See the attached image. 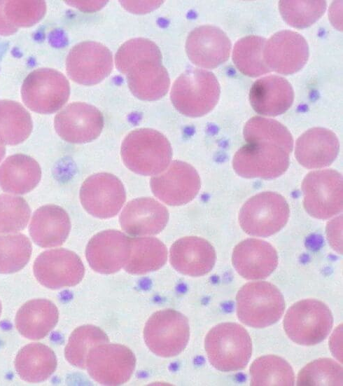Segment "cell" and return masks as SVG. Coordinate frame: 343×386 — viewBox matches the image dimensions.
Here are the masks:
<instances>
[{
	"label": "cell",
	"instance_id": "6da1fadb",
	"mask_svg": "<svg viewBox=\"0 0 343 386\" xmlns=\"http://www.w3.org/2000/svg\"><path fill=\"white\" fill-rule=\"evenodd\" d=\"M120 153L127 168L145 176H155L164 171L172 157L168 139L150 128L130 132L122 143Z\"/></svg>",
	"mask_w": 343,
	"mask_h": 386
},
{
	"label": "cell",
	"instance_id": "7a4b0ae2",
	"mask_svg": "<svg viewBox=\"0 0 343 386\" xmlns=\"http://www.w3.org/2000/svg\"><path fill=\"white\" fill-rule=\"evenodd\" d=\"M220 91L219 83L212 72L190 67L174 82L170 97L174 106L181 113L200 117L215 107Z\"/></svg>",
	"mask_w": 343,
	"mask_h": 386
},
{
	"label": "cell",
	"instance_id": "3957f363",
	"mask_svg": "<svg viewBox=\"0 0 343 386\" xmlns=\"http://www.w3.org/2000/svg\"><path fill=\"white\" fill-rule=\"evenodd\" d=\"M204 347L210 364L221 371L243 369L252 354V341L240 324L225 322L214 326L206 334Z\"/></svg>",
	"mask_w": 343,
	"mask_h": 386
},
{
	"label": "cell",
	"instance_id": "277c9868",
	"mask_svg": "<svg viewBox=\"0 0 343 386\" xmlns=\"http://www.w3.org/2000/svg\"><path fill=\"white\" fill-rule=\"evenodd\" d=\"M284 309L282 294L267 282H248L240 288L236 296L238 319L251 327L264 328L276 323Z\"/></svg>",
	"mask_w": 343,
	"mask_h": 386
},
{
	"label": "cell",
	"instance_id": "5b68a950",
	"mask_svg": "<svg viewBox=\"0 0 343 386\" xmlns=\"http://www.w3.org/2000/svg\"><path fill=\"white\" fill-rule=\"evenodd\" d=\"M333 317L329 308L316 299H304L288 308L284 328L289 338L302 345L323 341L330 332Z\"/></svg>",
	"mask_w": 343,
	"mask_h": 386
},
{
	"label": "cell",
	"instance_id": "8992f818",
	"mask_svg": "<svg viewBox=\"0 0 343 386\" xmlns=\"http://www.w3.org/2000/svg\"><path fill=\"white\" fill-rule=\"evenodd\" d=\"M290 210L287 201L274 192H262L248 199L239 213L241 228L247 234L268 237L287 223Z\"/></svg>",
	"mask_w": 343,
	"mask_h": 386
},
{
	"label": "cell",
	"instance_id": "52a82bcc",
	"mask_svg": "<svg viewBox=\"0 0 343 386\" xmlns=\"http://www.w3.org/2000/svg\"><path fill=\"white\" fill-rule=\"evenodd\" d=\"M70 85L59 71L50 68L34 70L24 80L21 97L31 111L43 114L52 113L67 102Z\"/></svg>",
	"mask_w": 343,
	"mask_h": 386
},
{
	"label": "cell",
	"instance_id": "ba28073f",
	"mask_svg": "<svg viewBox=\"0 0 343 386\" xmlns=\"http://www.w3.org/2000/svg\"><path fill=\"white\" fill-rule=\"evenodd\" d=\"M190 337L188 320L178 311L165 309L155 312L144 329V341L149 350L162 357L179 354Z\"/></svg>",
	"mask_w": 343,
	"mask_h": 386
},
{
	"label": "cell",
	"instance_id": "9c48e42d",
	"mask_svg": "<svg viewBox=\"0 0 343 386\" xmlns=\"http://www.w3.org/2000/svg\"><path fill=\"white\" fill-rule=\"evenodd\" d=\"M303 205L312 216L329 219L342 210V176L330 169L308 173L302 183Z\"/></svg>",
	"mask_w": 343,
	"mask_h": 386
},
{
	"label": "cell",
	"instance_id": "30bf717a",
	"mask_svg": "<svg viewBox=\"0 0 343 386\" xmlns=\"http://www.w3.org/2000/svg\"><path fill=\"white\" fill-rule=\"evenodd\" d=\"M232 165L235 172L242 177L272 179L286 171L289 153L270 143L251 142L235 153Z\"/></svg>",
	"mask_w": 343,
	"mask_h": 386
},
{
	"label": "cell",
	"instance_id": "8fae6325",
	"mask_svg": "<svg viewBox=\"0 0 343 386\" xmlns=\"http://www.w3.org/2000/svg\"><path fill=\"white\" fill-rule=\"evenodd\" d=\"M136 366V357L127 347L103 343L88 353L85 368L91 378L103 385H120L131 378Z\"/></svg>",
	"mask_w": 343,
	"mask_h": 386
},
{
	"label": "cell",
	"instance_id": "7c38bea8",
	"mask_svg": "<svg viewBox=\"0 0 343 386\" xmlns=\"http://www.w3.org/2000/svg\"><path fill=\"white\" fill-rule=\"evenodd\" d=\"M111 50L96 41H83L74 46L66 60V70L74 82L92 85L106 78L113 69Z\"/></svg>",
	"mask_w": 343,
	"mask_h": 386
},
{
	"label": "cell",
	"instance_id": "4fadbf2b",
	"mask_svg": "<svg viewBox=\"0 0 343 386\" xmlns=\"http://www.w3.org/2000/svg\"><path fill=\"white\" fill-rule=\"evenodd\" d=\"M34 274L43 286L57 289L78 284L85 274L80 257L66 249H54L42 252L34 263Z\"/></svg>",
	"mask_w": 343,
	"mask_h": 386
},
{
	"label": "cell",
	"instance_id": "5bb4252c",
	"mask_svg": "<svg viewBox=\"0 0 343 386\" xmlns=\"http://www.w3.org/2000/svg\"><path fill=\"white\" fill-rule=\"evenodd\" d=\"M126 199L121 181L109 173H98L89 177L80 190V200L84 209L91 215L108 219L115 216Z\"/></svg>",
	"mask_w": 343,
	"mask_h": 386
},
{
	"label": "cell",
	"instance_id": "9a60e30c",
	"mask_svg": "<svg viewBox=\"0 0 343 386\" xmlns=\"http://www.w3.org/2000/svg\"><path fill=\"white\" fill-rule=\"evenodd\" d=\"M200 186V178L196 170L180 160L172 161L164 171L150 179L153 194L172 206L190 202L197 195Z\"/></svg>",
	"mask_w": 343,
	"mask_h": 386
},
{
	"label": "cell",
	"instance_id": "2e32d148",
	"mask_svg": "<svg viewBox=\"0 0 343 386\" xmlns=\"http://www.w3.org/2000/svg\"><path fill=\"white\" fill-rule=\"evenodd\" d=\"M54 125L57 135L72 144H84L97 139L104 127V117L95 106L73 102L57 113Z\"/></svg>",
	"mask_w": 343,
	"mask_h": 386
},
{
	"label": "cell",
	"instance_id": "e0dca14e",
	"mask_svg": "<svg viewBox=\"0 0 343 386\" xmlns=\"http://www.w3.org/2000/svg\"><path fill=\"white\" fill-rule=\"evenodd\" d=\"M309 57V46L298 32L282 30L273 34L265 43L263 58L270 71L292 74L300 71Z\"/></svg>",
	"mask_w": 343,
	"mask_h": 386
},
{
	"label": "cell",
	"instance_id": "ac0fdd59",
	"mask_svg": "<svg viewBox=\"0 0 343 386\" xmlns=\"http://www.w3.org/2000/svg\"><path fill=\"white\" fill-rule=\"evenodd\" d=\"M130 251V237L118 230H106L90 239L85 256L92 270L102 274H112L124 268Z\"/></svg>",
	"mask_w": 343,
	"mask_h": 386
},
{
	"label": "cell",
	"instance_id": "d6986e66",
	"mask_svg": "<svg viewBox=\"0 0 343 386\" xmlns=\"http://www.w3.org/2000/svg\"><path fill=\"white\" fill-rule=\"evenodd\" d=\"M231 46L230 40L222 29L208 25L190 32L186 39V51L195 65L214 69L227 60Z\"/></svg>",
	"mask_w": 343,
	"mask_h": 386
},
{
	"label": "cell",
	"instance_id": "ffe728a7",
	"mask_svg": "<svg viewBox=\"0 0 343 386\" xmlns=\"http://www.w3.org/2000/svg\"><path fill=\"white\" fill-rule=\"evenodd\" d=\"M169 219L167 209L151 198H140L127 203L119 220L122 229L132 236L160 233Z\"/></svg>",
	"mask_w": 343,
	"mask_h": 386
},
{
	"label": "cell",
	"instance_id": "44dd1931",
	"mask_svg": "<svg viewBox=\"0 0 343 386\" xmlns=\"http://www.w3.org/2000/svg\"><path fill=\"white\" fill-rule=\"evenodd\" d=\"M232 262L234 269L246 280L267 277L278 265L276 249L262 240L249 238L234 249Z\"/></svg>",
	"mask_w": 343,
	"mask_h": 386
},
{
	"label": "cell",
	"instance_id": "7402d4cb",
	"mask_svg": "<svg viewBox=\"0 0 343 386\" xmlns=\"http://www.w3.org/2000/svg\"><path fill=\"white\" fill-rule=\"evenodd\" d=\"M169 259L172 267L180 273L200 277L212 270L216 255L214 247L207 240L188 236L173 243L170 248Z\"/></svg>",
	"mask_w": 343,
	"mask_h": 386
},
{
	"label": "cell",
	"instance_id": "603a6c76",
	"mask_svg": "<svg viewBox=\"0 0 343 386\" xmlns=\"http://www.w3.org/2000/svg\"><path fill=\"white\" fill-rule=\"evenodd\" d=\"M294 92L284 77L270 75L260 78L249 92L251 106L259 114L276 116L285 113L292 105Z\"/></svg>",
	"mask_w": 343,
	"mask_h": 386
},
{
	"label": "cell",
	"instance_id": "cb8c5ba5",
	"mask_svg": "<svg viewBox=\"0 0 343 386\" xmlns=\"http://www.w3.org/2000/svg\"><path fill=\"white\" fill-rule=\"evenodd\" d=\"M340 144L336 135L323 127L308 130L296 141L295 156L307 169L330 165L337 158Z\"/></svg>",
	"mask_w": 343,
	"mask_h": 386
},
{
	"label": "cell",
	"instance_id": "d4e9b609",
	"mask_svg": "<svg viewBox=\"0 0 343 386\" xmlns=\"http://www.w3.org/2000/svg\"><path fill=\"white\" fill-rule=\"evenodd\" d=\"M71 221L66 212L55 205H47L37 209L30 224L29 234L33 241L43 248L63 244L69 234Z\"/></svg>",
	"mask_w": 343,
	"mask_h": 386
},
{
	"label": "cell",
	"instance_id": "484cf974",
	"mask_svg": "<svg viewBox=\"0 0 343 386\" xmlns=\"http://www.w3.org/2000/svg\"><path fill=\"white\" fill-rule=\"evenodd\" d=\"M125 75L130 91L142 100L159 99L169 88L168 72L160 61H139L133 64Z\"/></svg>",
	"mask_w": 343,
	"mask_h": 386
},
{
	"label": "cell",
	"instance_id": "4316f807",
	"mask_svg": "<svg viewBox=\"0 0 343 386\" xmlns=\"http://www.w3.org/2000/svg\"><path fill=\"white\" fill-rule=\"evenodd\" d=\"M59 318L56 305L47 299L26 302L18 311L15 326L19 333L31 340H39L55 326Z\"/></svg>",
	"mask_w": 343,
	"mask_h": 386
},
{
	"label": "cell",
	"instance_id": "83f0119b",
	"mask_svg": "<svg viewBox=\"0 0 343 386\" xmlns=\"http://www.w3.org/2000/svg\"><path fill=\"white\" fill-rule=\"evenodd\" d=\"M41 177L39 164L24 154L10 156L0 165V187L7 193L25 194L38 185Z\"/></svg>",
	"mask_w": 343,
	"mask_h": 386
},
{
	"label": "cell",
	"instance_id": "f1b7e54d",
	"mask_svg": "<svg viewBox=\"0 0 343 386\" xmlns=\"http://www.w3.org/2000/svg\"><path fill=\"white\" fill-rule=\"evenodd\" d=\"M57 358L54 352L46 345L30 343L23 347L15 360V368L19 376L29 382L47 380L55 371Z\"/></svg>",
	"mask_w": 343,
	"mask_h": 386
},
{
	"label": "cell",
	"instance_id": "f546056e",
	"mask_svg": "<svg viewBox=\"0 0 343 386\" xmlns=\"http://www.w3.org/2000/svg\"><path fill=\"white\" fill-rule=\"evenodd\" d=\"M167 259V247L158 239L134 237L131 238L130 255L124 269L130 274L142 275L160 269Z\"/></svg>",
	"mask_w": 343,
	"mask_h": 386
},
{
	"label": "cell",
	"instance_id": "4dcf8cb0",
	"mask_svg": "<svg viewBox=\"0 0 343 386\" xmlns=\"http://www.w3.org/2000/svg\"><path fill=\"white\" fill-rule=\"evenodd\" d=\"M29 113L19 102L0 100V144L17 145L26 140L32 130Z\"/></svg>",
	"mask_w": 343,
	"mask_h": 386
},
{
	"label": "cell",
	"instance_id": "1f68e13d",
	"mask_svg": "<svg viewBox=\"0 0 343 386\" xmlns=\"http://www.w3.org/2000/svg\"><path fill=\"white\" fill-rule=\"evenodd\" d=\"M251 385L292 386L295 375L291 366L276 355L262 356L250 367Z\"/></svg>",
	"mask_w": 343,
	"mask_h": 386
},
{
	"label": "cell",
	"instance_id": "d6a6232c",
	"mask_svg": "<svg viewBox=\"0 0 343 386\" xmlns=\"http://www.w3.org/2000/svg\"><path fill=\"white\" fill-rule=\"evenodd\" d=\"M266 39L259 36L249 35L238 40L232 50V60L243 74L257 77L270 72L263 58Z\"/></svg>",
	"mask_w": 343,
	"mask_h": 386
},
{
	"label": "cell",
	"instance_id": "836d02e7",
	"mask_svg": "<svg viewBox=\"0 0 343 386\" xmlns=\"http://www.w3.org/2000/svg\"><path fill=\"white\" fill-rule=\"evenodd\" d=\"M244 137L247 143L263 142L277 146L289 154L293 139L288 130L281 123L265 117L254 116L244 125Z\"/></svg>",
	"mask_w": 343,
	"mask_h": 386
},
{
	"label": "cell",
	"instance_id": "e575fe53",
	"mask_svg": "<svg viewBox=\"0 0 343 386\" xmlns=\"http://www.w3.org/2000/svg\"><path fill=\"white\" fill-rule=\"evenodd\" d=\"M108 341V337L100 328L94 325L79 326L69 336L64 350L65 358L71 365L85 368L89 352Z\"/></svg>",
	"mask_w": 343,
	"mask_h": 386
},
{
	"label": "cell",
	"instance_id": "d590c367",
	"mask_svg": "<svg viewBox=\"0 0 343 386\" xmlns=\"http://www.w3.org/2000/svg\"><path fill=\"white\" fill-rule=\"evenodd\" d=\"M29 239L21 233H0V273L10 274L20 270L31 254Z\"/></svg>",
	"mask_w": 343,
	"mask_h": 386
},
{
	"label": "cell",
	"instance_id": "8d00e7d4",
	"mask_svg": "<svg viewBox=\"0 0 343 386\" xmlns=\"http://www.w3.org/2000/svg\"><path fill=\"white\" fill-rule=\"evenodd\" d=\"M280 13L285 22L294 28L311 26L325 13L326 1L321 0H281L279 3Z\"/></svg>",
	"mask_w": 343,
	"mask_h": 386
},
{
	"label": "cell",
	"instance_id": "74e56055",
	"mask_svg": "<svg viewBox=\"0 0 343 386\" xmlns=\"http://www.w3.org/2000/svg\"><path fill=\"white\" fill-rule=\"evenodd\" d=\"M162 54L158 46L144 38H135L125 42L118 50L115 64L118 70L125 74L135 63L146 60L162 62Z\"/></svg>",
	"mask_w": 343,
	"mask_h": 386
},
{
	"label": "cell",
	"instance_id": "f35d334b",
	"mask_svg": "<svg viewBox=\"0 0 343 386\" xmlns=\"http://www.w3.org/2000/svg\"><path fill=\"white\" fill-rule=\"evenodd\" d=\"M297 385H342V368L331 359L322 358L314 360L300 371Z\"/></svg>",
	"mask_w": 343,
	"mask_h": 386
},
{
	"label": "cell",
	"instance_id": "ab89813d",
	"mask_svg": "<svg viewBox=\"0 0 343 386\" xmlns=\"http://www.w3.org/2000/svg\"><path fill=\"white\" fill-rule=\"evenodd\" d=\"M31 214L27 201L8 194L0 195V233H16L27 225Z\"/></svg>",
	"mask_w": 343,
	"mask_h": 386
},
{
	"label": "cell",
	"instance_id": "60d3db41",
	"mask_svg": "<svg viewBox=\"0 0 343 386\" xmlns=\"http://www.w3.org/2000/svg\"><path fill=\"white\" fill-rule=\"evenodd\" d=\"M46 11V2L41 0H9L4 4L6 18L17 28L34 25L43 18Z\"/></svg>",
	"mask_w": 343,
	"mask_h": 386
},
{
	"label": "cell",
	"instance_id": "b9f144b4",
	"mask_svg": "<svg viewBox=\"0 0 343 386\" xmlns=\"http://www.w3.org/2000/svg\"><path fill=\"white\" fill-rule=\"evenodd\" d=\"M342 216L333 219L327 226V235L330 244L337 252L342 253Z\"/></svg>",
	"mask_w": 343,
	"mask_h": 386
},
{
	"label": "cell",
	"instance_id": "7bdbcfd3",
	"mask_svg": "<svg viewBox=\"0 0 343 386\" xmlns=\"http://www.w3.org/2000/svg\"><path fill=\"white\" fill-rule=\"evenodd\" d=\"M5 1H0V36H10L15 34L18 28L13 26L6 17L4 13Z\"/></svg>",
	"mask_w": 343,
	"mask_h": 386
},
{
	"label": "cell",
	"instance_id": "ee69618b",
	"mask_svg": "<svg viewBox=\"0 0 343 386\" xmlns=\"http://www.w3.org/2000/svg\"><path fill=\"white\" fill-rule=\"evenodd\" d=\"M6 153V149L4 145L0 144V162L4 158Z\"/></svg>",
	"mask_w": 343,
	"mask_h": 386
},
{
	"label": "cell",
	"instance_id": "f6af8a7d",
	"mask_svg": "<svg viewBox=\"0 0 343 386\" xmlns=\"http://www.w3.org/2000/svg\"><path fill=\"white\" fill-rule=\"evenodd\" d=\"M1 302H0V315H1Z\"/></svg>",
	"mask_w": 343,
	"mask_h": 386
}]
</instances>
